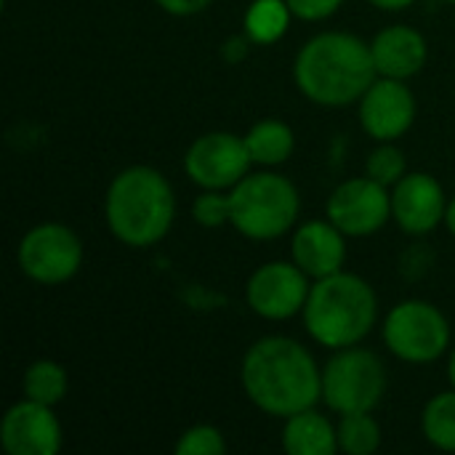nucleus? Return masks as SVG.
<instances>
[{
	"label": "nucleus",
	"instance_id": "f257e3e1",
	"mask_svg": "<svg viewBox=\"0 0 455 455\" xmlns=\"http://www.w3.org/2000/svg\"><path fill=\"white\" fill-rule=\"evenodd\" d=\"M248 400L267 416L291 419L309 411L323 397V371L307 347L285 336L256 341L240 368Z\"/></svg>",
	"mask_w": 455,
	"mask_h": 455
},
{
	"label": "nucleus",
	"instance_id": "f03ea898",
	"mask_svg": "<svg viewBox=\"0 0 455 455\" xmlns=\"http://www.w3.org/2000/svg\"><path fill=\"white\" fill-rule=\"evenodd\" d=\"M293 77L299 91L320 107H347L360 101L379 77L371 45L349 32H323L304 43Z\"/></svg>",
	"mask_w": 455,
	"mask_h": 455
},
{
	"label": "nucleus",
	"instance_id": "7ed1b4c3",
	"mask_svg": "<svg viewBox=\"0 0 455 455\" xmlns=\"http://www.w3.org/2000/svg\"><path fill=\"white\" fill-rule=\"evenodd\" d=\"M109 232L128 248L157 245L173 227L176 197L168 179L149 165L120 171L104 200Z\"/></svg>",
	"mask_w": 455,
	"mask_h": 455
},
{
	"label": "nucleus",
	"instance_id": "20e7f679",
	"mask_svg": "<svg viewBox=\"0 0 455 455\" xmlns=\"http://www.w3.org/2000/svg\"><path fill=\"white\" fill-rule=\"evenodd\" d=\"M309 336L325 349L357 347L379 320V301L368 280L352 272L320 277L304 307Z\"/></svg>",
	"mask_w": 455,
	"mask_h": 455
},
{
	"label": "nucleus",
	"instance_id": "39448f33",
	"mask_svg": "<svg viewBox=\"0 0 455 455\" xmlns=\"http://www.w3.org/2000/svg\"><path fill=\"white\" fill-rule=\"evenodd\" d=\"M232 224L248 240L283 237L301 211L299 189L280 173H248L229 192Z\"/></svg>",
	"mask_w": 455,
	"mask_h": 455
},
{
	"label": "nucleus",
	"instance_id": "423d86ee",
	"mask_svg": "<svg viewBox=\"0 0 455 455\" xmlns=\"http://www.w3.org/2000/svg\"><path fill=\"white\" fill-rule=\"evenodd\" d=\"M387 392V368L376 352L347 347L323 368V403L339 413H373Z\"/></svg>",
	"mask_w": 455,
	"mask_h": 455
},
{
	"label": "nucleus",
	"instance_id": "0eeeda50",
	"mask_svg": "<svg viewBox=\"0 0 455 455\" xmlns=\"http://www.w3.org/2000/svg\"><path fill=\"white\" fill-rule=\"evenodd\" d=\"M384 344L395 357L405 363H435L451 347V323L435 304L411 299L387 315Z\"/></svg>",
	"mask_w": 455,
	"mask_h": 455
},
{
	"label": "nucleus",
	"instance_id": "6e6552de",
	"mask_svg": "<svg viewBox=\"0 0 455 455\" xmlns=\"http://www.w3.org/2000/svg\"><path fill=\"white\" fill-rule=\"evenodd\" d=\"M19 269L40 285H61L72 280L83 264V245L77 235L56 221L32 227L16 251Z\"/></svg>",
	"mask_w": 455,
	"mask_h": 455
},
{
	"label": "nucleus",
	"instance_id": "1a4fd4ad",
	"mask_svg": "<svg viewBox=\"0 0 455 455\" xmlns=\"http://www.w3.org/2000/svg\"><path fill=\"white\" fill-rule=\"evenodd\" d=\"M251 165L253 157L248 152L245 136L227 131L203 133L184 155L187 176L203 189H232L248 176Z\"/></svg>",
	"mask_w": 455,
	"mask_h": 455
},
{
	"label": "nucleus",
	"instance_id": "9d476101",
	"mask_svg": "<svg viewBox=\"0 0 455 455\" xmlns=\"http://www.w3.org/2000/svg\"><path fill=\"white\" fill-rule=\"evenodd\" d=\"M309 291V275L296 261H269L251 275L245 299L259 317L288 320L304 312Z\"/></svg>",
	"mask_w": 455,
	"mask_h": 455
},
{
	"label": "nucleus",
	"instance_id": "9b49d317",
	"mask_svg": "<svg viewBox=\"0 0 455 455\" xmlns=\"http://www.w3.org/2000/svg\"><path fill=\"white\" fill-rule=\"evenodd\" d=\"M325 213L347 237H368L389 221L392 195L371 176L349 179L331 192Z\"/></svg>",
	"mask_w": 455,
	"mask_h": 455
},
{
	"label": "nucleus",
	"instance_id": "f8f14e48",
	"mask_svg": "<svg viewBox=\"0 0 455 455\" xmlns=\"http://www.w3.org/2000/svg\"><path fill=\"white\" fill-rule=\"evenodd\" d=\"M416 120V99L405 80L376 77L360 99V123L376 141H397Z\"/></svg>",
	"mask_w": 455,
	"mask_h": 455
},
{
	"label": "nucleus",
	"instance_id": "ddd939ff",
	"mask_svg": "<svg viewBox=\"0 0 455 455\" xmlns=\"http://www.w3.org/2000/svg\"><path fill=\"white\" fill-rule=\"evenodd\" d=\"M0 445L8 455H56L61 448V424L51 405L21 400L0 421Z\"/></svg>",
	"mask_w": 455,
	"mask_h": 455
},
{
	"label": "nucleus",
	"instance_id": "4468645a",
	"mask_svg": "<svg viewBox=\"0 0 455 455\" xmlns=\"http://www.w3.org/2000/svg\"><path fill=\"white\" fill-rule=\"evenodd\" d=\"M448 200L429 173H405L392 192V216L408 235H427L445 221Z\"/></svg>",
	"mask_w": 455,
	"mask_h": 455
},
{
	"label": "nucleus",
	"instance_id": "2eb2a0df",
	"mask_svg": "<svg viewBox=\"0 0 455 455\" xmlns=\"http://www.w3.org/2000/svg\"><path fill=\"white\" fill-rule=\"evenodd\" d=\"M344 237L347 235L331 219L328 221H307L293 235L291 256L315 280L336 275L344 269V259H347Z\"/></svg>",
	"mask_w": 455,
	"mask_h": 455
},
{
	"label": "nucleus",
	"instance_id": "dca6fc26",
	"mask_svg": "<svg viewBox=\"0 0 455 455\" xmlns=\"http://www.w3.org/2000/svg\"><path fill=\"white\" fill-rule=\"evenodd\" d=\"M373 64L379 77H395V80H411L416 77L427 59H429V45L427 37L405 24H395L381 29L373 43H371Z\"/></svg>",
	"mask_w": 455,
	"mask_h": 455
},
{
	"label": "nucleus",
	"instance_id": "f3484780",
	"mask_svg": "<svg viewBox=\"0 0 455 455\" xmlns=\"http://www.w3.org/2000/svg\"><path fill=\"white\" fill-rule=\"evenodd\" d=\"M283 448L291 455H333L339 451V432L315 408L285 419Z\"/></svg>",
	"mask_w": 455,
	"mask_h": 455
},
{
	"label": "nucleus",
	"instance_id": "a211bd4d",
	"mask_svg": "<svg viewBox=\"0 0 455 455\" xmlns=\"http://www.w3.org/2000/svg\"><path fill=\"white\" fill-rule=\"evenodd\" d=\"M248 152L259 165H280L293 155L296 136L283 120H261L245 133Z\"/></svg>",
	"mask_w": 455,
	"mask_h": 455
},
{
	"label": "nucleus",
	"instance_id": "6ab92c4d",
	"mask_svg": "<svg viewBox=\"0 0 455 455\" xmlns=\"http://www.w3.org/2000/svg\"><path fill=\"white\" fill-rule=\"evenodd\" d=\"M291 16L285 0H253L245 11V35L259 45L277 43L288 29Z\"/></svg>",
	"mask_w": 455,
	"mask_h": 455
},
{
	"label": "nucleus",
	"instance_id": "aec40b11",
	"mask_svg": "<svg viewBox=\"0 0 455 455\" xmlns=\"http://www.w3.org/2000/svg\"><path fill=\"white\" fill-rule=\"evenodd\" d=\"M21 389L27 400L53 408L67 397V371L53 360H35L24 371Z\"/></svg>",
	"mask_w": 455,
	"mask_h": 455
},
{
	"label": "nucleus",
	"instance_id": "412c9836",
	"mask_svg": "<svg viewBox=\"0 0 455 455\" xmlns=\"http://www.w3.org/2000/svg\"><path fill=\"white\" fill-rule=\"evenodd\" d=\"M421 429L435 448L455 453V389L440 392L427 403L421 413Z\"/></svg>",
	"mask_w": 455,
	"mask_h": 455
},
{
	"label": "nucleus",
	"instance_id": "4be33fe9",
	"mask_svg": "<svg viewBox=\"0 0 455 455\" xmlns=\"http://www.w3.org/2000/svg\"><path fill=\"white\" fill-rule=\"evenodd\" d=\"M339 451L347 455H373L381 448V427L371 413H347L339 427Z\"/></svg>",
	"mask_w": 455,
	"mask_h": 455
},
{
	"label": "nucleus",
	"instance_id": "5701e85b",
	"mask_svg": "<svg viewBox=\"0 0 455 455\" xmlns=\"http://www.w3.org/2000/svg\"><path fill=\"white\" fill-rule=\"evenodd\" d=\"M405 152L392 141H381V147L373 149L368 157V176L384 187H395L405 176Z\"/></svg>",
	"mask_w": 455,
	"mask_h": 455
},
{
	"label": "nucleus",
	"instance_id": "b1692460",
	"mask_svg": "<svg viewBox=\"0 0 455 455\" xmlns=\"http://www.w3.org/2000/svg\"><path fill=\"white\" fill-rule=\"evenodd\" d=\"M192 216L205 229H219L224 224H232V197L224 195V189H205L195 200Z\"/></svg>",
	"mask_w": 455,
	"mask_h": 455
},
{
	"label": "nucleus",
	"instance_id": "393cba45",
	"mask_svg": "<svg viewBox=\"0 0 455 455\" xmlns=\"http://www.w3.org/2000/svg\"><path fill=\"white\" fill-rule=\"evenodd\" d=\"M227 453V440L216 427L197 424L187 429L179 443H176V455H224Z\"/></svg>",
	"mask_w": 455,
	"mask_h": 455
},
{
	"label": "nucleus",
	"instance_id": "a878e982",
	"mask_svg": "<svg viewBox=\"0 0 455 455\" xmlns=\"http://www.w3.org/2000/svg\"><path fill=\"white\" fill-rule=\"evenodd\" d=\"M291 13L296 19H304V21H320V19H328L333 16L344 0H285Z\"/></svg>",
	"mask_w": 455,
	"mask_h": 455
},
{
	"label": "nucleus",
	"instance_id": "bb28decb",
	"mask_svg": "<svg viewBox=\"0 0 455 455\" xmlns=\"http://www.w3.org/2000/svg\"><path fill=\"white\" fill-rule=\"evenodd\" d=\"M155 3L171 16H195L205 11L213 0H155Z\"/></svg>",
	"mask_w": 455,
	"mask_h": 455
},
{
	"label": "nucleus",
	"instance_id": "cd10ccee",
	"mask_svg": "<svg viewBox=\"0 0 455 455\" xmlns=\"http://www.w3.org/2000/svg\"><path fill=\"white\" fill-rule=\"evenodd\" d=\"M371 5H376V8H381V11H405V8H411L416 0H368Z\"/></svg>",
	"mask_w": 455,
	"mask_h": 455
},
{
	"label": "nucleus",
	"instance_id": "c85d7f7f",
	"mask_svg": "<svg viewBox=\"0 0 455 455\" xmlns=\"http://www.w3.org/2000/svg\"><path fill=\"white\" fill-rule=\"evenodd\" d=\"M445 224H448V229H451V235L455 237V197L448 203V211H445Z\"/></svg>",
	"mask_w": 455,
	"mask_h": 455
},
{
	"label": "nucleus",
	"instance_id": "c756f323",
	"mask_svg": "<svg viewBox=\"0 0 455 455\" xmlns=\"http://www.w3.org/2000/svg\"><path fill=\"white\" fill-rule=\"evenodd\" d=\"M448 376H451V384H453L455 389V349L453 355H451V363H448Z\"/></svg>",
	"mask_w": 455,
	"mask_h": 455
},
{
	"label": "nucleus",
	"instance_id": "7c9ffc66",
	"mask_svg": "<svg viewBox=\"0 0 455 455\" xmlns=\"http://www.w3.org/2000/svg\"><path fill=\"white\" fill-rule=\"evenodd\" d=\"M443 3H455V0H443Z\"/></svg>",
	"mask_w": 455,
	"mask_h": 455
}]
</instances>
